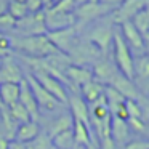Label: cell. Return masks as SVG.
Here are the masks:
<instances>
[{
  "label": "cell",
  "mask_w": 149,
  "mask_h": 149,
  "mask_svg": "<svg viewBox=\"0 0 149 149\" xmlns=\"http://www.w3.org/2000/svg\"><path fill=\"white\" fill-rule=\"evenodd\" d=\"M11 47H13V53L27 56V58H47V56L59 53L55 48V45L48 40L47 34L26 37L15 36L11 37Z\"/></svg>",
  "instance_id": "cell-1"
},
{
  "label": "cell",
  "mask_w": 149,
  "mask_h": 149,
  "mask_svg": "<svg viewBox=\"0 0 149 149\" xmlns=\"http://www.w3.org/2000/svg\"><path fill=\"white\" fill-rule=\"evenodd\" d=\"M112 53H114V64H116L117 71L122 75H125L127 79L133 80V59L135 58H133L130 48L127 47V43L123 42L119 31L114 32Z\"/></svg>",
  "instance_id": "cell-2"
},
{
  "label": "cell",
  "mask_w": 149,
  "mask_h": 149,
  "mask_svg": "<svg viewBox=\"0 0 149 149\" xmlns=\"http://www.w3.org/2000/svg\"><path fill=\"white\" fill-rule=\"evenodd\" d=\"M68 56H69L72 64L88 66V68H90V64H95L100 58H103L101 52L93 45V43H90L87 39H80V37H79L77 42L74 43V47H72L71 52L68 53Z\"/></svg>",
  "instance_id": "cell-3"
},
{
  "label": "cell",
  "mask_w": 149,
  "mask_h": 149,
  "mask_svg": "<svg viewBox=\"0 0 149 149\" xmlns=\"http://www.w3.org/2000/svg\"><path fill=\"white\" fill-rule=\"evenodd\" d=\"M111 8L106 7V5L100 3V2H90V3H85V5H80V7H75L74 10V19H75V27L77 31H80L82 26L88 23H93V21H98L101 18L111 15Z\"/></svg>",
  "instance_id": "cell-4"
},
{
  "label": "cell",
  "mask_w": 149,
  "mask_h": 149,
  "mask_svg": "<svg viewBox=\"0 0 149 149\" xmlns=\"http://www.w3.org/2000/svg\"><path fill=\"white\" fill-rule=\"evenodd\" d=\"M19 37H26V36H42L47 34L45 29V23H43V11L39 13H27L24 18L16 21L15 29Z\"/></svg>",
  "instance_id": "cell-5"
},
{
  "label": "cell",
  "mask_w": 149,
  "mask_h": 149,
  "mask_svg": "<svg viewBox=\"0 0 149 149\" xmlns=\"http://www.w3.org/2000/svg\"><path fill=\"white\" fill-rule=\"evenodd\" d=\"M114 27L112 24H98L96 27L88 32V36L85 39L90 43H93L98 50L101 52L103 56H107V52L112 47V39H114Z\"/></svg>",
  "instance_id": "cell-6"
},
{
  "label": "cell",
  "mask_w": 149,
  "mask_h": 149,
  "mask_svg": "<svg viewBox=\"0 0 149 149\" xmlns=\"http://www.w3.org/2000/svg\"><path fill=\"white\" fill-rule=\"evenodd\" d=\"M143 8H148V0H122L119 7L111 11V23L120 26L125 21H132Z\"/></svg>",
  "instance_id": "cell-7"
},
{
  "label": "cell",
  "mask_w": 149,
  "mask_h": 149,
  "mask_svg": "<svg viewBox=\"0 0 149 149\" xmlns=\"http://www.w3.org/2000/svg\"><path fill=\"white\" fill-rule=\"evenodd\" d=\"M48 40L55 45V48L63 55H68L71 52V48L74 47V43L79 39V31L75 26L66 27L61 31H53V32H47Z\"/></svg>",
  "instance_id": "cell-8"
},
{
  "label": "cell",
  "mask_w": 149,
  "mask_h": 149,
  "mask_svg": "<svg viewBox=\"0 0 149 149\" xmlns=\"http://www.w3.org/2000/svg\"><path fill=\"white\" fill-rule=\"evenodd\" d=\"M34 75L37 82L58 101L59 104H68V96H69V91L58 79L52 77L50 74H45V72H31Z\"/></svg>",
  "instance_id": "cell-9"
},
{
  "label": "cell",
  "mask_w": 149,
  "mask_h": 149,
  "mask_svg": "<svg viewBox=\"0 0 149 149\" xmlns=\"http://www.w3.org/2000/svg\"><path fill=\"white\" fill-rule=\"evenodd\" d=\"M109 87L116 88L117 91H119L120 95H122L125 100H132V101H138L139 104H141V107L144 109L146 107V98L144 95L141 93V91L136 88V85L133 84V80H130V79H127L125 75H122L119 72V74L116 75V77L111 80Z\"/></svg>",
  "instance_id": "cell-10"
},
{
  "label": "cell",
  "mask_w": 149,
  "mask_h": 149,
  "mask_svg": "<svg viewBox=\"0 0 149 149\" xmlns=\"http://www.w3.org/2000/svg\"><path fill=\"white\" fill-rule=\"evenodd\" d=\"M120 36H122L123 42L127 43V47L130 48V52L136 53V56L146 55V40L141 37V34L135 29V26L132 24V21H125L120 24Z\"/></svg>",
  "instance_id": "cell-11"
},
{
  "label": "cell",
  "mask_w": 149,
  "mask_h": 149,
  "mask_svg": "<svg viewBox=\"0 0 149 149\" xmlns=\"http://www.w3.org/2000/svg\"><path fill=\"white\" fill-rule=\"evenodd\" d=\"M43 23H45L47 32H53V31H61L66 27L75 26V19L72 13H61L53 8H45L43 10Z\"/></svg>",
  "instance_id": "cell-12"
},
{
  "label": "cell",
  "mask_w": 149,
  "mask_h": 149,
  "mask_svg": "<svg viewBox=\"0 0 149 149\" xmlns=\"http://www.w3.org/2000/svg\"><path fill=\"white\" fill-rule=\"evenodd\" d=\"M24 79H26L27 85H29L31 91H32L34 95V100H36L37 106H39V109H47V111H55L56 107L59 106V103L55 100V98L52 96V95L48 93V91L45 90V88L42 87V85L39 84V82L34 79L32 74H26L24 75Z\"/></svg>",
  "instance_id": "cell-13"
},
{
  "label": "cell",
  "mask_w": 149,
  "mask_h": 149,
  "mask_svg": "<svg viewBox=\"0 0 149 149\" xmlns=\"http://www.w3.org/2000/svg\"><path fill=\"white\" fill-rule=\"evenodd\" d=\"M24 79L23 69L15 59V56H7L0 61V84H19Z\"/></svg>",
  "instance_id": "cell-14"
},
{
  "label": "cell",
  "mask_w": 149,
  "mask_h": 149,
  "mask_svg": "<svg viewBox=\"0 0 149 149\" xmlns=\"http://www.w3.org/2000/svg\"><path fill=\"white\" fill-rule=\"evenodd\" d=\"M91 72H93V79L96 82H100L101 85H109L111 80L119 74L116 64L112 61H109L107 56H103V58L98 59L91 68Z\"/></svg>",
  "instance_id": "cell-15"
},
{
  "label": "cell",
  "mask_w": 149,
  "mask_h": 149,
  "mask_svg": "<svg viewBox=\"0 0 149 149\" xmlns=\"http://www.w3.org/2000/svg\"><path fill=\"white\" fill-rule=\"evenodd\" d=\"M64 75L69 80V84H71L77 91H79V88H80L82 85H85L87 82L93 80V72H91V68H88V66L71 64L64 71Z\"/></svg>",
  "instance_id": "cell-16"
},
{
  "label": "cell",
  "mask_w": 149,
  "mask_h": 149,
  "mask_svg": "<svg viewBox=\"0 0 149 149\" xmlns=\"http://www.w3.org/2000/svg\"><path fill=\"white\" fill-rule=\"evenodd\" d=\"M68 104L71 107V116L74 120H79L84 125L90 127V112H88V104L82 100V96L79 93H69L68 96Z\"/></svg>",
  "instance_id": "cell-17"
},
{
  "label": "cell",
  "mask_w": 149,
  "mask_h": 149,
  "mask_svg": "<svg viewBox=\"0 0 149 149\" xmlns=\"http://www.w3.org/2000/svg\"><path fill=\"white\" fill-rule=\"evenodd\" d=\"M18 103H21L26 107V111L31 116V120L37 122V120L40 119V109H39V106H37L36 100H34V95H32V91H31L29 85H27L26 79H23V80L19 82V98H18Z\"/></svg>",
  "instance_id": "cell-18"
},
{
  "label": "cell",
  "mask_w": 149,
  "mask_h": 149,
  "mask_svg": "<svg viewBox=\"0 0 149 149\" xmlns=\"http://www.w3.org/2000/svg\"><path fill=\"white\" fill-rule=\"evenodd\" d=\"M39 133H40L39 122L29 120V122H24V123H19V125H18L13 139L18 143H23V144H27V143H32L34 139L39 136Z\"/></svg>",
  "instance_id": "cell-19"
},
{
  "label": "cell",
  "mask_w": 149,
  "mask_h": 149,
  "mask_svg": "<svg viewBox=\"0 0 149 149\" xmlns=\"http://www.w3.org/2000/svg\"><path fill=\"white\" fill-rule=\"evenodd\" d=\"M72 133H74V141L77 148H85L93 141V132L90 127L84 125L82 122L72 119Z\"/></svg>",
  "instance_id": "cell-20"
},
{
  "label": "cell",
  "mask_w": 149,
  "mask_h": 149,
  "mask_svg": "<svg viewBox=\"0 0 149 149\" xmlns=\"http://www.w3.org/2000/svg\"><path fill=\"white\" fill-rule=\"evenodd\" d=\"M103 90H104V85H101L100 82H96L93 79V80L87 82L85 85H82V87L79 88V95H80L82 100L87 104H91V103H95L98 98L103 96Z\"/></svg>",
  "instance_id": "cell-21"
},
{
  "label": "cell",
  "mask_w": 149,
  "mask_h": 149,
  "mask_svg": "<svg viewBox=\"0 0 149 149\" xmlns=\"http://www.w3.org/2000/svg\"><path fill=\"white\" fill-rule=\"evenodd\" d=\"M128 133H130V128L127 125L125 120H120V119H116V117H111V139L116 143L117 146L123 144L128 138Z\"/></svg>",
  "instance_id": "cell-22"
},
{
  "label": "cell",
  "mask_w": 149,
  "mask_h": 149,
  "mask_svg": "<svg viewBox=\"0 0 149 149\" xmlns=\"http://www.w3.org/2000/svg\"><path fill=\"white\" fill-rule=\"evenodd\" d=\"M19 98V84H0V103L2 106L10 107L18 103Z\"/></svg>",
  "instance_id": "cell-23"
},
{
  "label": "cell",
  "mask_w": 149,
  "mask_h": 149,
  "mask_svg": "<svg viewBox=\"0 0 149 149\" xmlns=\"http://www.w3.org/2000/svg\"><path fill=\"white\" fill-rule=\"evenodd\" d=\"M52 139V146L53 149H79L77 144L74 141V133L71 130H66V132H61L58 135H55Z\"/></svg>",
  "instance_id": "cell-24"
},
{
  "label": "cell",
  "mask_w": 149,
  "mask_h": 149,
  "mask_svg": "<svg viewBox=\"0 0 149 149\" xmlns=\"http://www.w3.org/2000/svg\"><path fill=\"white\" fill-rule=\"evenodd\" d=\"M132 24L135 26V29L141 34V37L146 40V43H148V39H149V36H148V31H149V10L148 8H143L141 11H138V13L132 18Z\"/></svg>",
  "instance_id": "cell-25"
},
{
  "label": "cell",
  "mask_w": 149,
  "mask_h": 149,
  "mask_svg": "<svg viewBox=\"0 0 149 149\" xmlns=\"http://www.w3.org/2000/svg\"><path fill=\"white\" fill-rule=\"evenodd\" d=\"M72 128V116L71 114H64V116H59L56 119H53V122L50 123L48 127V133L47 135L50 138H53L55 135L61 132H66V130H71Z\"/></svg>",
  "instance_id": "cell-26"
},
{
  "label": "cell",
  "mask_w": 149,
  "mask_h": 149,
  "mask_svg": "<svg viewBox=\"0 0 149 149\" xmlns=\"http://www.w3.org/2000/svg\"><path fill=\"white\" fill-rule=\"evenodd\" d=\"M8 111H10L11 117L15 119V122H16L18 125H19V123H24V122H29V120H31L29 112H27L26 107H24L21 103H15V104H11V106L8 107Z\"/></svg>",
  "instance_id": "cell-27"
},
{
  "label": "cell",
  "mask_w": 149,
  "mask_h": 149,
  "mask_svg": "<svg viewBox=\"0 0 149 149\" xmlns=\"http://www.w3.org/2000/svg\"><path fill=\"white\" fill-rule=\"evenodd\" d=\"M125 109H127V116H128V119H143L146 122V119H144L146 116H144V112H143V107H141V104H139L138 101L125 100Z\"/></svg>",
  "instance_id": "cell-28"
},
{
  "label": "cell",
  "mask_w": 149,
  "mask_h": 149,
  "mask_svg": "<svg viewBox=\"0 0 149 149\" xmlns=\"http://www.w3.org/2000/svg\"><path fill=\"white\" fill-rule=\"evenodd\" d=\"M7 13L18 21V19H21V18L26 16L27 10H26V5L24 3L16 2V0H10V2H8V7H7Z\"/></svg>",
  "instance_id": "cell-29"
},
{
  "label": "cell",
  "mask_w": 149,
  "mask_h": 149,
  "mask_svg": "<svg viewBox=\"0 0 149 149\" xmlns=\"http://www.w3.org/2000/svg\"><path fill=\"white\" fill-rule=\"evenodd\" d=\"M13 55V47H11V37L7 34L0 32V59Z\"/></svg>",
  "instance_id": "cell-30"
},
{
  "label": "cell",
  "mask_w": 149,
  "mask_h": 149,
  "mask_svg": "<svg viewBox=\"0 0 149 149\" xmlns=\"http://www.w3.org/2000/svg\"><path fill=\"white\" fill-rule=\"evenodd\" d=\"M50 8H53L56 11H61V13H74L75 3H74V0H55Z\"/></svg>",
  "instance_id": "cell-31"
},
{
  "label": "cell",
  "mask_w": 149,
  "mask_h": 149,
  "mask_svg": "<svg viewBox=\"0 0 149 149\" xmlns=\"http://www.w3.org/2000/svg\"><path fill=\"white\" fill-rule=\"evenodd\" d=\"M15 24H16V19L11 18L8 13L0 15V32H7V31H13L15 29Z\"/></svg>",
  "instance_id": "cell-32"
},
{
  "label": "cell",
  "mask_w": 149,
  "mask_h": 149,
  "mask_svg": "<svg viewBox=\"0 0 149 149\" xmlns=\"http://www.w3.org/2000/svg\"><path fill=\"white\" fill-rule=\"evenodd\" d=\"M32 143H34V144H36L39 149H53L50 136H48V135H45V133H42V132L39 133V136H37V138L34 139Z\"/></svg>",
  "instance_id": "cell-33"
},
{
  "label": "cell",
  "mask_w": 149,
  "mask_h": 149,
  "mask_svg": "<svg viewBox=\"0 0 149 149\" xmlns=\"http://www.w3.org/2000/svg\"><path fill=\"white\" fill-rule=\"evenodd\" d=\"M127 125H128L130 130H135V132L141 133V135H144L146 133V122L143 119H128L127 120Z\"/></svg>",
  "instance_id": "cell-34"
},
{
  "label": "cell",
  "mask_w": 149,
  "mask_h": 149,
  "mask_svg": "<svg viewBox=\"0 0 149 149\" xmlns=\"http://www.w3.org/2000/svg\"><path fill=\"white\" fill-rule=\"evenodd\" d=\"M122 149H149V141L146 139H133L128 141Z\"/></svg>",
  "instance_id": "cell-35"
},
{
  "label": "cell",
  "mask_w": 149,
  "mask_h": 149,
  "mask_svg": "<svg viewBox=\"0 0 149 149\" xmlns=\"http://www.w3.org/2000/svg\"><path fill=\"white\" fill-rule=\"evenodd\" d=\"M98 149H119V146H117L111 138H103V139H100Z\"/></svg>",
  "instance_id": "cell-36"
},
{
  "label": "cell",
  "mask_w": 149,
  "mask_h": 149,
  "mask_svg": "<svg viewBox=\"0 0 149 149\" xmlns=\"http://www.w3.org/2000/svg\"><path fill=\"white\" fill-rule=\"evenodd\" d=\"M100 3H103V5H106V7H109L111 10H116L117 7L120 5V2L122 0H98Z\"/></svg>",
  "instance_id": "cell-37"
},
{
  "label": "cell",
  "mask_w": 149,
  "mask_h": 149,
  "mask_svg": "<svg viewBox=\"0 0 149 149\" xmlns=\"http://www.w3.org/2000/svg\"><path fill=\"white\" fill-rule=\"evenodd\" d=\"M8 149H26V144H23V143H18V141H15V139H11V141L8 143Z\"/></svg>",
  "instance_id": "cell-38"
},
{
  "label": "cell",
  "mask_w": 149,
  "mask_h": 149,
  "mask_svg": "<svg viewBox=\"0 0 149 149\" xmlns=\"http://www.w3.org/2000/svg\"><path fill=\"white\" fill-rule=\"evenodd\" d=\"M8 2H10V0H0V15L7 13V7H8Z\"/></svg>",
  "instance_id": "cell-39"
},
{
  "label": "cell",
  "mask_w": 149,
  "mask_h": 149,
  "mask_svg": "<svg viewBox=\"0 0 149 149\" xmlns=\"http://www.w3.org/2000/svg\"><path fill=\"white\" fill-rule=\"evenodd\" d=\"M8 139L5 136H0V149H8Z\"/></svg>",
  "instance_id": "cell-40"
},
{
  "label": "cell",
  "mask_w": 149,
  "mask_h": 149,
  "mask_svg": "<svg viewBox=\"0 0 149 149\" xmlns=\"http://www.w3.org/2000/svg\"><path fill=\"white\" fill-rule=\"evenodd\" d=\"M90 2H96V0H74L75 7H80V5H85V3H90Z\"/></svg>",
  "instance_id": "cell-41"
},
{
  "label": "cell",
  "mask_w": 149,
  "mask_h": 149,
  "mask_svg": "<svg viewBox=\"0 0 149 149\" xmlns=\"http://www.w3.org/2000/svg\"><path fill=\"white\" fill-rule=\"evenodd\" d=\"M82 149H98V143L93 139V141H91L90 144H88V146H85V148H82Z\"/></svg>",
  "instance_id": "cell-42"
},
{
  "label": "cell",
  "mask_w": 149,
  "mask_h": 149,
  "mask_svg": "<svg viewBox=\"0 0 149 149\" xmlns=\"http://www.w3.org/2000/svg\"><path fill=\"white\" fill-rule=\"evenodd\" d=\"M26 149H39V148H37L34 143H27V144H26Z\"/></svg>",
  "instance_id": "cell-43"
},
{
  "label": "cell",
  "mask_w": 149,
  "mask_h": 149,
  "mask_svg": "<svg viewBox=\"0 0 149 149\" xmlns=\"http://www.w3.org/2000/svg\"><path fill=\"white\" fill-rule=\"evenodd\" d=\"M16 2H21V3H24V2H26V0H16Z\"/></svg>",
  "instance_id": "cell-44"
},
{
  "label": "cell",
  "mask_w": 149,
  "mask_h": 149,
  "mask_svg": "<svg viewBox=\"0 0 149 149\" xmlns=\"http://www.w3.org/2000/svg\"><path fill=\"white\" fill-rule=\"evenodd\" d=\"M2 107H3V106H2V103H0V109H2Z\"/></svg>",
  "instance_id": "cell-45"
},
{
  "label": "cell",
  "mask_w": 149,
  "mask_h": 149,
  "mask_svg": "<svg viewBox=\"0 0 149 149\" xmlns=\"http://www.w3.org/2000/svg\"><path fill=\"white\" fill-rule=\"evenodd\" d=\"M79 149H82V148H79Z\"/></svg>",
  "instance_id": "cell-46"
}]
</instances>
